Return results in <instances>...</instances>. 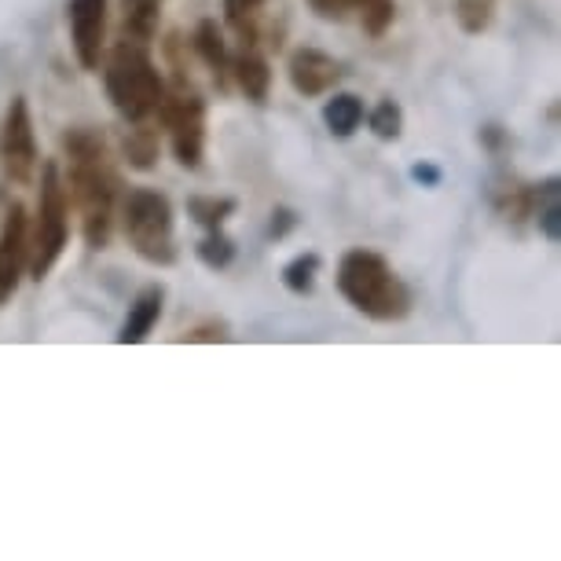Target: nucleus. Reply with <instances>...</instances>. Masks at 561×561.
Listing matches in <instances>:
<instances>
[{
	"label": "nucleus",
	"mask_w": 561,
	"mask_h": 561,
	"mask_svg": "<svg viewBox=\"0 0 561 561\" xmlns=\"http://www.w3.org/2000/svg\"><path fill=\"white\" fill-rule=\"evenodd\" d=\"M158 122L165 125L169 144H173V158L184 169H198L206 158V100L187 81L184 70H176L173 84H165L162 107H158Z\"/></svg>",
	"instance_id": "nucleus-6"
},
{
	"label": "nucleus",
	"mask_w": 561,
	"mask_h": 561,
	"mask_svg": "<svg viewBox=\"0 0 561 561\" xmlns=\"http://www.w3.org/2000/svg\"><path fill=\"white\" fill-rule=\"evenodd\" d=\"M370 133L378 136V140H400V129H404V111H400L397 100H382L375 111H370Z\"/></svg>",
	"instance_id": "nucleus-22"
},
{
	"label": "nucleus",
	"mask_w": 561,
	"mask_h": 561,
	"mask_svg": "<svg viewBox=\"0 0 561 561\" xmlns=\"http://www.w3.org/2000/svg\"><path fill=\"white\" fill-rule=\"evenodd\" d=\"M100 70H103L107 100L114 103V111L122 114L125 125H144L158 118V107H162V96H165V81L151 59V45L122 37L118 45L111 48L107 62H100Z\"/></svg>",
	"instance_id": "nucleus-3"
},
{
	"label": "nucleus",
	"mask_w": 561,
	"mask_h": 561,
	"mask_svg": "<svg viewBox=\"0 0 561 561\" xmlns=\"http://www.w3.org/2000/svg\"><path fill=\"white\" fill-rule=\"evenodd\" d=\"M268 0H225V23L242 41V48H257L261 41V15Z\"/></svg>",
	"instance_id": "nucleus-16"
},
{
	"label": "nucleus",
	"mask_w": 561,
	"mask_h": 561,
	"mask_svg": "<svg viewBox=\"0 0 561 561\" xmlns=\"http://www.w3.org/2000/svg\"><path fill=\"white\" fill-rule=\"evenodd\" d=\"M122 231L136 250V257H144L154 268H169L176 264V225H173V206L162 192L154 187H133L122 198Z\"/></svg>",
	"instance_id": "nucleus-5"
},
{
	"label": "nucleus",
	"mask_w": 561,
	"mask_h": 561,
	"mask_svg": "<svg viewBox=\"0 0 561 561\" xmlns=\"http://www.w3.org/2000/svg\"><path fill=\"white\" fill-rule=\"evenodd\" d=\"M37 133L34 114H30V100L15 96L8 103L4 122H0V169L12 184H30L37 176Z\"/></svg>",
	"instance_id": "nucleus-7"
},
{
	"label": "nucleus",
	"mask_w": 561,
	"mask_h": 561,
	"mask_svg": "<svg viewBox=\"0 0 561 561\" xmlns=\"http://www.w3.org/2000/svg\"><path fill=\"white\" fill-rule=\"evenodd\" d=\"M195 56L206 62V70L214 73V81L220 89H228V70H231V56H228V41H225V30L217 26V19H203L195 26Z\"/></svg>",
	"instance_id": "nucleus-12"
},
{
	"label": "nucleus",
	"mask_w": 561,
	"mask_h": 561,
	"mask_svg": "<svg viewBox=\"0 0 561 561\" xmlns=\"http://www.w3.org/2000/svg\"><path fill=\"white\" fill-rule=\"evenodd\" d=\"M228 73L236 78L239 92L250 103H264V100H268V92H272V67H268V59H264L257 48H242V56L231 59Z\"/></svg>",
	"instance_id": "nucleus-13"
},
{
	"label": "nucleus",
	"mask_w": 561,
	"mask_h": 561,
	"mask_svg": "<svg viewBox=\"0 0 561 561\" xmlns=\"http://www.w3.org/2000/svg\"><path fill=\"white\" fill-rule=\"evenodd\" d=\"M323 125L337 140H348L364 125V100L353 96V92H337L323 103Z\"/></svg>",
	"instance_id": "nucleus-15"
},
{
	"label": "nucleus",
	"mask_w": 561,
	"mask_h": 561,
	"mask_svg": "<svg viewBox=\"0 0 561 561\" xmlns=\"http://www.w3.org/2000/svg\"><path fill=\"white\" fill-rule=\"evenodd\" d=\"M309 4H312V12H316V15L342 23V19H348L353 12H359V8H364L367 0H309Z\"/></svg>",
	"instance_id": "nucleus-24"
},
{
	"label": "nucleus",
	"mask_w": 561,
	"mask_h": 561,
	"mask_svg": "<svg viewBox=\"0 0 561 561\" xmlns=\"http://www.w3.org/2000/svg\"><path fill=\"white\" fill-rule=\"evenodd\" d=\"M337 294L353 305L359 316L375 323H400L411 316V290L397 268L375 250H345L337 261Z\"/></svg>",
	"instance_id": "nucleus-2"
},
{
	"label": "nucleus",
	"mask_w": 561,
	"mask_h": 561,
	"mask_svg": "<svg viewBox=\"0 0 561 561\" xmlns=\"http://www.w3.org/2000/svg\"><path fill=\"white\" fill-rule=\"evenodd\" d=\"M415 176H419V180H437V169H422V165H415Z\"/></svg>",
	"instance_id": "nucleus-26"
},
{
	"label": "nucleus",
	"mask_w": 561,
	"mask_h": 561,
	"mask_svg": "<svg viewBox=\"0 0 561 561\" xmlns=\"http://www.w3.org/2000/svg\"><path fill=\"white\" fill-rule=\"evenodd\" d=\"M118 12H122V37L154 45L158 23H162V0H122Z\"/></svg>",
	"instance_id": "nucleus-14"
},
{
	"label": "nucleus",
	"mask_w": 561,
	"mask_h": 561,
	"mask_svg": "<svg viewBox=\"0 0 561 561\" xmlns=\"http://www.w3.org/2000/svg\"><path fill=\"white\" fill-rule=\"evenodd\" d=\"M107 0H67V23H70V45L78 56L81 70L100 73L103 51H107Z\"/></svg>",
	"instance_id": "nucleus-8"
},
{
	"label": "nucleus",
	"mask_w": 561,
	"mask_h": 561,
	"mask_svg": "<svg viewBox=\"0 0 561 561\" xmlns=\"http://www.w3.org/2000/svg\"><path fill=\"white\" fill-rule=\"evenodd\" d=\"M345 78L342 62L320 48H298L290 56V84L305 100H320Z\"/></svg>",
	"instance_id": "nucleus-10"
},
{
	"label": "nucleus",
	"mask_w": 561,
	"mask_h": 561,
	"mask_svg": "<svg viewBox=\"0 0 561 561\" xmlns=\"http://www.w3.org/2000/svg\"><path fill=\"white\" fill-rule=\"evenodd\" d=\"M122 151H125V158H129L133 169H151L158 162V133L151 129V122L133 125L122 140Z\"/></svg>",
	"instance_id": "nucleus-18"
},
{
	"label": "nucleus",
	"mask_w": 561,
	"mask_h": 561,
	"mask_svg": "<svg viewBox=\"0 0 561 561\" xmlns=\"http://www.w3.org/2000/svg\"><path fill=\"white\" fill-rule=\"evenodd\" d=\"M500 0H455V19H459L462 34H484L495 19Z\"/></svg>",
	"instance_id": "nucleus-20"
},
{
	"label": "nucleus",
	"mask_w": 561,
	"mask_h": 561,
	"mask_svg": "<svg viewBox=\"0 0 561 561\" xmlns=\"http://www.w3.org/2000/svg\"><path fill=\"white\" fill-rule=\"evenodd\" d=\"M184 342H228V327L225 323H203V327H195V331H187Z\"/></svg>",
	"instance_id": "nucleus-25"
},
{
	"label": "nucleus",
	"mask_w": 561,
	"mask_h": 561,
	"mask_svg": "<svg viewBox=\"0 0 561 561\" xmlns=\"http://www.w3.org/2000/svg\"><path fill=\"white\" fill-rule=\"evenodd\" d=\"M62 158H67V184L70 206L81 217V236L89 250H107L114 214H118V173L111 165V147L100 129L78 125L62 133Z\"/></svg>",
	"instance_id": "nucleus-1"
},
{
	"label": "nucleus",
	"mask_w": 561,
	"mask_h": 561,
	"mask_svg": "<svg viewBox=\"0 0 561 561\" xmlns=\"http://www.w3.org/2000/svg\"><path fill=\"white\" fill-rule=\"evenodd\" d=\"M198 261L206 264V268H214V272H220V268H228L231 261H236V242H231L225 231L220 228H214V231H206V239L198 242Z\"/></svg>",
	"instance_id": "nucleus-21"
},
{
	"label": "nucleus",
	"mask_w": 561,
	"mask_h": 561,
	"mask_svg": "<svg viewBox=\"0 0 561 561\" xmlns=\"http://www.w3.org/2000/svg\"><path fill=\"white\" fill-rule=\"evenodd\" d=\"M359 26H364L367 37H382L389 26H393L397 19V4L393 0H367L364 8H359Z\"/></svg>",
	"instance_id": "nucleus-23"
},
{
	"label": "nucleus",
	"mask_w": 561,
	"mask_h": 561,
	"mask_svg": "<svg viewBox=\"0 0 561 561\" xmlns=\"http://www.w3.org/2000/svg\"><path fill=\"white\" fill-rule=\"evenodd\" d=\"M162 305H165V287H158V283L144 287L133 298V305H129V316H125V323H122V331H118V342L122 345L147 342L151 331L158 327V320H162Z\"/></svg>",
	"instance_id": "nucleus-11"
},
{
	"label": "nucleus",
	"mask_w": 561,
	"mask_h": 561,
	"mask_svg": "<svg viewBox=\"0 0 561 561\" xmlns=\"http://www.w3.org/2000/svg\"><path fill=\"white\" fill-rule=\"evenodd\" d=\"M236 209H239L236 198H217V195H195V198H187V217H192L195 225H203L206 231L225 228L228 217H236Z\"/></svg>",
	"instance_id": "nucleus-17"
},
{
	"label": "nucleus",
	"mask_w": 561,
	"mask_h": 561,
	"mask_svg": "<svg viewBox=\"0 0 561 561\" xmlns=\"http://www.w3.org/2000/svg\"><path fill=\"white\" fill-rule=\"evenodd\" d=\"M316 275H320V253H298L287 268H283V283L290 294H312L316 290Z\"/></svg>",
	"instance_id": "nucleus-19"
},
{
	"label": "nucleus",
	"mask_w": 561,
	"mask_h": 561,
	"mask_svg": "<svg viewBox=\"0 0 561 561\" xmlns=\"http://www.w3.org/2000/svg\"><path fill=\"white\" fill-rule=\"evenodd\" d=\"M70 242V195L62 184V169L56 158L41 165V195H37V217L30 220V279H45Z\"/></svg>",
	"instance_id": "nucleus-4"
},
{
	"label": "nucleus",
	"mask_w": 561,
	"mask_h": 561,
	"mask_svg": "<svg viewBox=\"0 0 561 561\" xmlns=\"http://www.w3.org/2000/svg\"><path fill=\"white\" fill-rule=\"evenodd\" d=\"M30 264V217L23 203H12L0 225V309L19 294Z\"/></svg>",
	"instance_id": "nucleus-9"
}]
</instances>
